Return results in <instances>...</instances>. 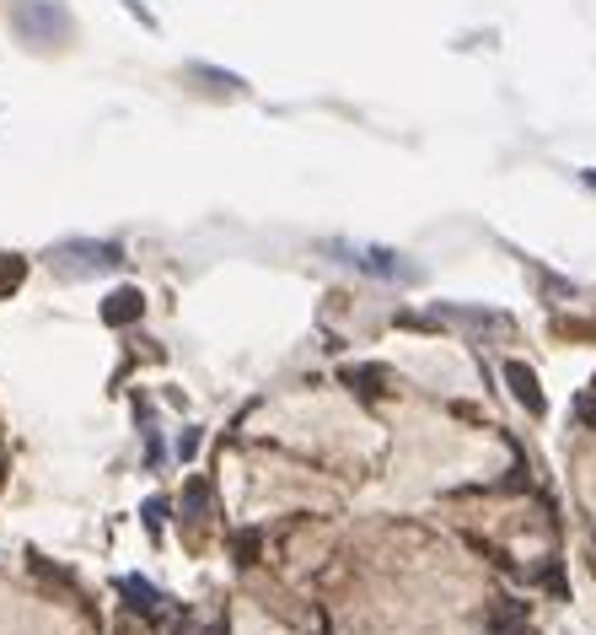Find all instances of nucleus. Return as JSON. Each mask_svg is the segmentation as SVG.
<instances>
[{
    "label": "nucleus",
    "instance_id": "7",
    "mask_svg": "<svg viewBox=\"0 0 596 635\" xmlns=\"http://www.w3.org/2000/svg\"><path fill=\"white\" fill-rule=\"evenodd\" d=\"M344 382H350V388H360V393H382L376 382H387V367H350V372H344Z\"/></svg>",
    "mask_w": 596,
    "mask_h": 635
},
{
    "label": "nucleus",
    "instance_id": "8",
    "mask_svg": "<svg viewBox=\"0 0 596 635\" xmlns=\"http://www.w3.org/2000/svg\"><path fill=\"white\" fill-rule=\"evenodd\" d=\"M204 511H210V485H204V479H194V485H189V490H183V517H204Z\"/></svg>",
    "mask_w": 596,
    "mask_h": 635
},
{
    "label": "nucleus",
    "instance_id": "2",
    "mask_svg": "<svg viewBox=\"0 0 596 635\" xmlns=\"http://www.w3.org/2000/svg\"><path fill=\"white\" fill-rule=\"evenodd\" d=\"M49 264L65 275V281H81V275H103V269H119L124 254L114 243H60Z\"/></svg>",
    "mask_w": 596,
    "mask_h": 635
},
{
    "label": "nucleus",
    "instance_id": "1",
    "mask_svg": "<svg viewBox=\"0 0 596 635\" xmlns=\"http://www.w3.org/2000/svg\"><path fill=\"white\" fill-rule=\"evenodd\" d=\"M328 254H339L344 264H355L365 275H382V281H403V286H419L425 281V269L419 264H408L403 254L393 248H355V243H328Z\"/></svg>",
    "mask_w": 596,
    "mask_h": 635
},
{
    "label": "nucleus",
    "instance_id": "10",
    "mask_svg": "<svg viewBox=\"0 0 596 635\" xmlns=\"http://www.w3.org/2000/svg\"><path fill=\"white\" fill-rule=\"evenodd\" d=\"M199 453V425H189L183 436H178V458H194Z\"/></svg>",
    "mask_w": 596,
    "mask_h": 635
},
{
    "label": "nucleus",
    "instance_id": "3",
    "mask_svg": "<svg viewBox=\"0 0 596 635\" xmlns=\"http://www.w3.org/2000/svg\"><path fill=\"white\" fill-rule=\"evenodd\" d=\"M505 382H511V399H517L526 415H543V410H549V399H543V388H538V372H532V367L511 361V367H505Z\"/></svg>",
    "mask_w": 596,
    "mask_h": 635
},
{
    "label": "nucleus",
    "instance_id": "4",
    "mask_svg": "<svg viewBox=\"0 0 596 635\" xmlns=\"http://www.w3.org/2000/svg\"><path fill=\"white\" fill-rule=\"evenodd\" d=\"M140 292H129V286H124V292H114V297L103 301V324H114V329H124V324H135V318H140Z\"/></svg>",
    "mask_w": 596,
    "mask_h": 635
},
{
    "label": "nucleus",
    "instance_id": "9",
    "mask_svg": "<svg viewBox=\"0 0 596 635\" xmlns=\"http://www.w3.org/2000/svg\"><path fill=\"white\" fill-rule=\"evenodd\" d=\"M22 286V258H0V297Z\"/></svg>",
    "mask_w": 596,
    "mask_h": 635
},
{
    "label": "nucleus",
    "instance_id": "13",
    "mask_svg": "<svg viewBox=\"0 0 596 635\" xmlns=\"http://www.w3.org/2000/svg\"><path fill=\"white\" fill-rule=\"evenodd\" d=\"M517 635H526V631H517Z\"/></svg>",
    "mask_w": 596,
    "mask_h": 635
},
{
    "label": "nucleus",
    "instance_id": "5",
    "mask_svg": "<svg viewBox=\"0 0 596 635\" xmlns=\"http://www.w3.org/2000/svg\"><path fill=\"white\" fill-rule=\"evenodd\" d=\"M17 22H22V33H33V39H39V33H49V39L65 33V11H54V6H33V11H22Z\"/></svg>",
    "mask_w": 596,
    "mask_h": 635
},
{
    "label": "nucleus",
    "instance_id": "11",
    "mask_svg": "<svg viewBox=\"0 0 596 635\" xmlns=\"http://www.w3.org/2000/svg\"><path fill=\"white\" fill-rule=\"evenodd\" d=\"M161 517H167V501H161V496H151V501H146V522H151V528H161Z\"/></svg>",
    "mask_w": 596,
    "mask_h": 635
},
{
    "label": "nucleus",
    "instance_id": "6",
    "mask_svg": "<svg viewBox=\"0 0 596 635\" xmlns=\"http://www.w3.org/2000/svg\"><path fill=\"white\" fill-rule=\"evenodd\" d=\"M124 597H129V608H140V614H161V603H167V597H161L151 582H140V576H124Z\"/></svg>",
    "mask_w": 596,
    "mask_h": 635
},
{
    "label": "nucleus",
    "instance_id": "12",
    "mask_svg": "<svg viewBox=\"0 0 596 635\" xmlns=\"http://www.w3.org/2000/svg\"><path fill=\"white\" fill-rule=\"evenodd\" d=\"M586 183H592V189H596V172H586Z\"/></svg>",
    "mask_w": 596,
    "mask_h": 635
}]
</instances>
